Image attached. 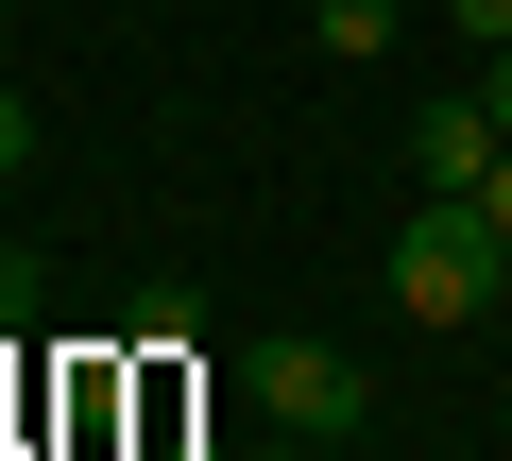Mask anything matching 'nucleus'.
<instances>
[{"label": "nucleus", "mask_w": 512, "mask_h": 461, "mask_svg": "<svg viewBox=\"0 0 512 461\" xmlns=\"http://www.w3.org/2000/svg\"><path fill=\"white\" fill-rule=\"evenodd\" d=\"M495 291H512V240H495L461 188H427V205L393 222V308H410V325H478Z\"/></svg>", "instance_id": "obj_1"}, {"label": "nucleus", "mask_w": 512, "mask_h": 461, "mask_svg": "<svg viewBox=\"0 0 512 461\" xmlns=\"http://www.w3.org/2000/svg\"><path fill=\"white\" fill-rule=\"evenodd\" d=\"M239 393H256V427H291V444H359L376 427V376L342 342H308V325H256L239 342Z\"/></svg>", "instance_id": "obj_2"}, {"label": "nucleus", "mask_w": 512, "mask_h": 461, "mask_svg": "<svg viewBox=\"0 0 512 461\" xmlns=\"http://www.w3.org/2000/svg\"><path fill=\"white\" fill-rule=\"evenodd\" d=\"M495 154H512V137L478 120V86H444V103L410 120V171H427V188H461V205H478V171H495Z\"/></svg>", "instance_id": "obj_3"}, {"label": "nucleus", "mask_w": 512, "mask_h": 461, "mask_svg": "<svg viewBox=\"0 0 512 461\" xmlns=\"http://www.w3.org/2000/svg\"><path fill=\"white\" fill-rule=\"evenodd\" d=\"M308 35L325 52H393V0H308Z\"/></svg>", "instance_id": "obj_4"}, {"label": "nucleus", "mask_w": 512, "mask_h": 461, "mask_svg": "<svg viewBox=\"0 0 512 461\" xmlns=\"http://www.w3.org/2000/svg\"><path fill=\"white\" fill-rule=\"evenodd\" d=\"M18 171H35V103L0 86V188H18Z\"/></svg>", "instance_id": "obj_5"}, {"label": "nucleus", "mask_w": 512, "mask_h": 461, "mask_svg": "<svg viewBox=\"0 0 512 461\" xmlns=\"http://www.w3.org/2000/svg\"><path fill=\"white\" fill-rule=\"evenodd\" d=\"M444 18H461V52H512V0H444Z\"/></svg>", "instance_id": "obj_6"}, {"label": "nucleus", "mask_w": 512, "mask_h": 461, "mask_svg": "<svg viewBox=\"0 0 512 461\" xmlns=\"http://www.w3.org/2000/svg\"><path fill=\"white\" fill-rule=\"evenodd\" d=\"M478 120H495V137H512V52H478Z\"/></svg>", "instance_id": "obj_7"}, {"label": "nucleus", "mask_w": 512, "mask_h": 461, "mask_svg": "<svg viewBox=\"0 0 512 461\" xmlns=\"http://www.w3.org/2000/svg\"><path fill=\"white\" fill-rule=\"evenodd\" d=\"M478 222H495V240H512V154H495V171H478Z\"/></svg>", "instance_id": "obj_8"}, {"label": "nucleus", "mask_w": 512, "mask_h": 461, "mask_svg": "<svg viewBox=\"0 0 512 461\" xmlns=\"http://www.w3.org/2000/svg\"><path fill=\"white\" fill-rule=\"evenodd\" d=\"M18 308H35V274H18V240H0V325H18Z\"/></svg>", "instance_id": "obj_9"}, {"label": "nucleus", "mask_w": 512, "mask_h": 461, "mask_svg": "<svg viewBox=\"0 0 512 461\" xmlns=\"http://www.w3.org/2000/svg\"><path fill=\"white\" fill-rule=\"evenodd\" d=\"M154 461H205V444H154Z\"/></svg>", "instance_id": "obj_10"}]
</instances>
